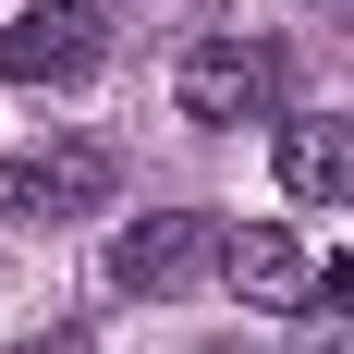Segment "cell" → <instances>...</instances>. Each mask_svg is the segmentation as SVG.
Listing matches in <instances>:
<instances>
[{"instance_id":"obj_1","label":"cell","mask_w":354,"mask_h":354,"mask_svg":"<svg viewBox=\"0 0 354 354\" xmlns=\"http://www.w3.org/2000/svg\"><path fill=\"white\" fill-rule=\"evenodd\" d=\"M281 86H293V62L269 49V37H196V49H183V73H171L183 122H208V135L269 122V110H281Z\"/></svg>"},{"instance_id":"obj_2","label":"cell","mask_w":354,"mask_h":354,"mask_svg":"<svg viewBox=\"0 0 354 354\" xmlns=\"http://www.w3.org/2000/svg\"><path fill=\"white\" fill-rule=\"evenodd\" d=\"M110 62V0H25L0 25V86H86Z\"/></svg>"},{"instance_id":"obj_3","label":"cell","mask_w":354,"mask_h":354,"mask_svg":"<svg viewBox=\"0 0 354 354\" xmlns=\"http://www.w3.org/2000/svg\"><path fill=\"white\" fill-rule=\"evenodd\" d=\"M110 183H122V159H110L98 135H62V147H25V159H0V220H98Z\"/></svg>"},{"instance_id":"obj_4","label":"cell","mask_w":354,"mask_h":354,"mask_svg":"<svg viewBox=\"0 0 354 354\" xmlns=\"http://www.w3.org/2000/svg\"><path fill=\"white\" fill-rule=\"evenodd\" d=\"M220 232L208 208H147V220H122V245H110V281L122 293H183V281H208L220 269Z\"/></svg>"},{"instance_id":"obj_5","label":"cell","mask_w":354,"mask_h":354,"mask_svg":"<svg viewBox=\"0 0 354 354\" xmlns=\"http://www.w3.org/2000/svg\"><path fill=\"white\" fill-rule=\"evenodd\" d=\"M220 281L245 293L257 318H293V306H318V257L293 245L281 220H245V232H232V245H220Z\"/></svg>"},{"instance_id":"obj_6","label":"cell","mask_w":354,"mask_h":354,"mask_svg":"<svg viewBox=\"0 0 354 354\" xmlns=\"http://www.w3.org/2000/svg\"><path fill=\"white\" fill-rule=\"evenodd\" d=\"M281 196H306V208H354V110H306V122H281Z\"/></svg>"},{"instance_id":"obj_7","label":"cell","mask_w":354,"mask_h":354,"mask_svg":"<svg viewBox=\"0 0 354 354\" xmlns=\"http://www.w3.org/2000/svg\"><path fill=\"white\" fill-rule=\"evenodd\" d=\"M318 318H354V257H330V269H318Z\"/></svg>"},{"instance_id":"obj_8","label":"cell","mask_w":354,"mask_h":354,"mask_svg":"<svg viewBox=\"0 0 354 354\" xmlns=\"http://www.w3.org/2000/svg\"><path fill=\"white\" fill-rule=\"evenodd\" d=\"M25 354H86V342H73V330H62V342H25Z\"/></svg>"}]
</instances>
